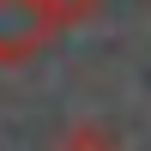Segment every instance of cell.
Returning a JSON list of instances; mask_svg holds the SVG:
<instances>
[{
  "label": "cell",
  "mask_w": 151,
  "mask_h": 151,
  "mask_svg": "<svg viewBox=\"0 0 151 151\" xmlns=\"http://www.w3.org/2000/svg\"><path fill=\"white\" fill-rule=\"evenodd\" d=\"M42 6H48V18H55V24H85L103 0H42Z\"/></svg>",
  "instance_id": "3"
},
{
  "label": "cell",
  "mask_w": 151,
  "mask_h": 151,
  "mask_svg": "<svg viewBox=\"0 0 151 151\" xmlns=\"http://www.w3.org/2000/svg\"><path fill=\"white\" fill-rule=\"evenodd\" d=\"M55 151H121V139L109 127H97V121H79V127H67V139Z\"/></svg>",
  "instance_id": "2"
},
{
  "label": "cell",
  "mask_w": 151,
  "mask_h": 151,
  "mask_svg": "<svg viewBox=\"0 0 151 151\" xmlns=\"http://www.w3.org/2000/svg\"><path fill=\"white\" fill-rule=\"evenodd\" d=\"M48 36H55V18L42 0H0V67L30 60Z\"/></svg>",
  "instance_id": "1"
}]
</instances>
